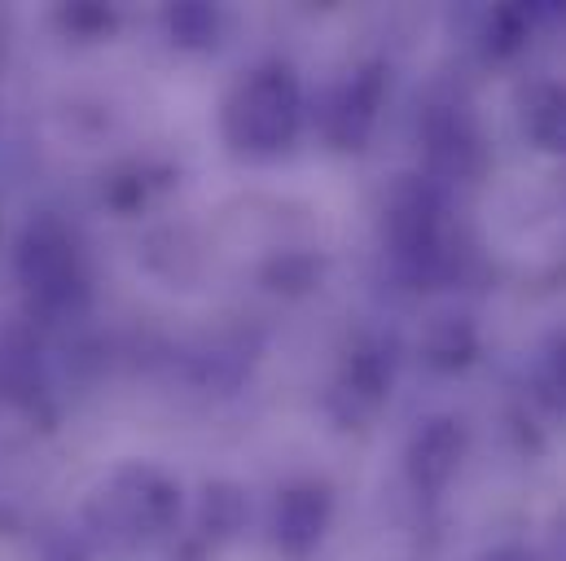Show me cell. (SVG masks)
Returning <instances> with one entry per match:
<instances>
[{"mask_svg":"<svg viewBox=\"0 0 566 561\" xmlns=\"http://www.w3.org/2000/svg\"><path fill=\"white\" fill-rule=\"evenodd\" d=\"M536 395L549 409L566 413V334L549 338L545 351H541V360H536Z\"/></svg>","mask_w":566,"mask_h":561,"instance_id":"obj_16","label":"cell"},{"mask_svg":"<svg viewBox=\"0 0 566 561\" xmlns=\"http://www.w3.org/2000/svg\"><path fill=\"white\" fill-rule=\"evenodd\" d=\"M329 509H334V500H329L325 483L285 487L277 496V505H273V522H269L273 544L282 549L285 558H307L321 544L325 527H329Z\"/></svg>","mask_w":566,"mask_h":561,"instance_id":"obj_8","label":"cell"},{"mask_svg":"<svg viewBox=\"0 0 566 561\" xmlns=\"http://www.w3.org/2000/svg\"><path fill=\"white\" fill-rule=\"evenodd\" d=\"M465 456V430L457 417H426L409 438V478L426 496H439Z\"/></svg>","mask_w":566,"mask_h":561,"instance_id":"obj_9","label":"cell"},{"mask_svg":"<svg viewBox=\"0 0 566 561\" xmlns=\"http://www.w3.org/2000/svg\"><path fill=\"white\" fill-rule=\"evenodd\" d=\"M523 133L545 154L566 158V84H532L523 93Z\"/></svg>","mask_w":566,"mask_h":561,"instance_id":"obj_11","label":"cell"},{"mask_svg":"<svg viewBox=\"0 0 566 561\" xmlns=\"http://www.w3.org/2000/svg\"><path fill=\"white\" fill-rule=\"evenodd\" d=\"M167 27H171V40L180 49H207L216 44V31H220V13L211 4H176L167 13Z\"/></svg>","mask_w":566,"mask_h":561,"instance_id":"obj_14","label":"cell"},{"mask_svg":"<svg viewBox=\"0 0 566 561\" xmlns=\"http://www.w3.org/2000/svg\"><path fill=\"white\" fill-rule=\"evenodd\" d=\"M418 140L426 154V176L443 180H479L488 171V140L461 93H430L418 115Z\"/></svg>","mask_w":566,"mask_h":561,"instance_id":"obj_4","label":"cell"},{"mask_svg":"<svg viewBox=\"0 0 566 561\" xmlns=\"http://www.w3.org/2000/svg\"><path fill=\"white\" fill-rule=\"evenodd\" d=\"M35 342L22 334H4L0 338V391L9 400H31L35 382H40V360H35Z\"/></svg>","mask_w":566,"mask_h":561,"instance_id":"obj_12","label":"cell"},{"mask_svg":"<svg viewBox=\"0 0 566 561\" xmlns=\"http://www.w3.org/2000/svg\"><path fill=\"white\" fill-rule=\"evenodd\" d=\"M382 97H387V71L382 62H369V66H356L325 102V137L334 149H365L374 128H378V110H382Z\"/></svg>","mask_w":566,"mask_h":561,"instance_id":"obj_6","label":"cell"},{"mask_svg":"<svg viewBox=\"0 0 566 561\" xmlns=\"http://www.w3.org/2000/svg\"><path fill=\"white\" fill-rule=\"evenodd\" d=\"M532 31V9H518V4H496L483 13V49L492 57H510L523 49Z\"/></svg>","mask_w":566,"mask_h":561,"instance_id":"obj_13","label":"cell"},{"mask_svg":"<svg viewBox=\"0 0 566 561\" xmlns=\"http://www.w3.org/2000/svg\"><path fill=\"white\" fill-rule=\"evenodd\" d=\"M220 124H224V140L242 154H277L285 145H294L303 128V93L294 71L282 62H269L242 75L224 97Z\"/></svg>","mask_w":566,"mask_h":561,"instance_id":"obj_3","label":"cell"},{"mask_svg":"<svg viewBox=\"0 0 566 561\" xmlns=\"http://www.w3.org/2000/svg\"><path fill=\"white\" fill-rule=\"evenodd\" d=\"M382 246L396 273L413 285H443L461 268L443 189L430 176H400L382 202Z\"/></svg>","mask_w":566,"mask_h":561,"instance_id":"obj_1","label":"cell"},{"mask_svg":"<svg viewBox=\"0 0 566 561\" xmlns=\"http://www.w3.org/2000/svg\"><path fill=\"white\" fill-rule=\"evenodd\" d=\"M180 514V491L176 483L154 469V465H119L88 500V522L93 531L115 544V549H142L171 531Z\"/></svg>","mask_w":566,"mask_h":561,"instance_id":"obj_2","label":"cell"},{"mask_svg":"<svg viewBox=\"0 0 566 561\" xmlns=\"http://www.w3.org/2000/svg\"><path fill=\"white\" fill-rule=\"evenodd\" d=\"M13 268H18L22 289L49 311L71 307V298H80V289H84L80 246H75L71 229L62 220H53V215H40V220L27 224Z\"/></svg>","mask_w":566,"mask_h":561,"instance_id":"obj_5","label":"cell"},{"mask_svg":"<svg viewBox=\"0 0 566 561\" xmlns=\"http://www.w3.org/2000/svg\"><path fill=\"white\" fill-rule=\"evenodd\" d=\"M422 356L430 369H443V373H457L465 369L474 356H479V329L465 311H439L430 316L422 334Z\"/></svg>","mask_w":566,"mask_h":561,"instance_id":"obj_10","label":"cell"},{"mask_svg":"<svg viewBox=\"0 0 566 561\" xmlns=\"http://www.w3.org/2000/svg\"><path fill=\"white\" fill-rule=\"evenodd\" d=\"M387 391H391V356H387V347L378 338H360L343 360V373L334 382L329 409H334L338 421L360 425V421H369L387 404Z\"/></svg>","mask_w":566,"mask_h":561,"instance_id":"obj_7","label":"cell"},{"mask_svg":"<svg viewBox=\"0 0 566 561\" xmlns=\"http://www.w3.org/2000/svg\"><path fill=\"white\" fill-rule=\"evenodd\" d=\"M242 518H247V505H242V496L233 487H224V483L207 487V496H202V536L229 540L242 527Z\"/></svg>","mask_w":566,"mask_h":561,"instance_id":"obj_15","label":"cell"},{"mask_svg":"<svg viewBox=\"0 0 566 561\" xmlns=\"http://www.w3.org/2000/svg\"><path fill=\"white\" fill-rule=\"evenodd\" d=\"M483 561H536V558H527L523 549H496V553H488Z\"/></svg>","mask_w":566,"mask_h":561,"instance_id":"obj_17","label":"cell"}]
</instances>
